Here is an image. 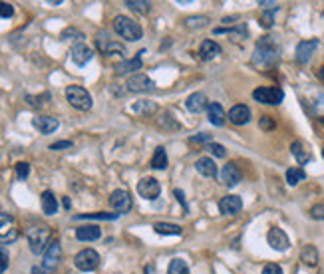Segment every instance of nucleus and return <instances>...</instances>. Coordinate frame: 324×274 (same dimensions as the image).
I'll use <instances>...</instances> for the list:
<instances>
[{
	"label": "nucleus",
	"mask_w": 324,
	"mask_h": 274,
	"mask_svg": "<svg viewBox=\"0 0 324 274\" xmlns=\"http://www.w3.org/2000/svg\"><path fill=\"white\" fill-rule=\"evenodd\" d=\"M185 106L191 114H201V112H205L209 108L207 95L203 91H195V93H191L185 99Z\"/></svg>",
	"instance_id": "16"
},
{
	"label": "nucleus",
	"mask_w": 324,
	"mask_h": 274,
	"mask_svg": "<svg viewBox=\"0 0 324 274\" xmlns=\"http://www.w3.org/2000/svg\"><path fill=\"white\" fill-rule=\"evenodd\" d=\"M253 97H255L258 104H267V106H278L282 99H284V91L280 88H256L253 91Z\"/></svg>",
	"instance_id": "6"
},
{
	"label": "nucleus",
	"mask_w": 324,
	"mask_h": 274,
	"mask_svg": "<svg viewBox=\"0 0 324 274\" xmlns=\"http://www.w3.org/2000/svg\"><path fill=\"white\" fill-rule=\"evenodd\" d=\"M60 256H62V247H60V241H52L48 245L46 252H44V262H42V268L48 274H52L56 270L58 262H60Z\"/></svg>",
	"instance_id": "9"
},
{
	"label": "nucleus",
	"mask_w": 324,
	"mask_h": 274,
	"mask_svg": "<svg viewBox=\"0 0 324 274\" xmlns=\"http://www.w3.org/2000/svg\"><path fill=\"white\" fill-rule=\"evenodd\" d=\"M119 215L117 213H84L76 215V219H93V221H114Z\"/></svg>",
	"instance_id": "32"
},
{
	"label": "nucleus",
	"mask_w": 324,
	"mask_h": 274,
	"mask_svg": "<svg viewBox=\"0 0 324 274\" xmlns=\"http://www.w3.org/2000/svg\"><path fill=\"white\" fill-rule=\"evenodd\" d=\"M138 193L139 197L147 199V201H155L161 193V185L155 177H143L141 181L138 183Z\"/></svg>",
	"instance_id": "8"
},
{
	"label": "nucleus",
	"mask_w": 324,
	"mask_h": 274,
	"mask_svg": "<svg viewBox=\"0 0 324 274\" xmlns=\"http://www.w3.org/2000/svg\"><path fill=\"white\" fill-rule=\"evenodd\" d=\"M28 245H30V251L34 254H42L46 252L48 245L52 243L50 241V227H32L28 230Z\"/></svg>",
	"instance_id": "3"
},
{
	"label": "nucleus",
	"mask_w": 324,
	"mask_h": 274,
	"mask_svg": "<svg viewBox=\"0 0 324 274\" xmlns=\"http://www.w3.org/2000/svg\"><path fill=\"white\" fill-rule=\"evenodd\" d=\"M100 236H102V230L98 225H84L76 228V238L82 243H92V241H98Z\"/></svg>",
	"instance_id": "18"
},
{
	"label": "nucleus",
	"mask_w": 324,
	"mask_h": 274,
	"mask_svg": "<svg viewBox=\"0 0 324 274\" xmlns=\"http://www.w3.org/2000/svg\"><path fill=\"white\" fill-rule=\"evenodd\" d=\"M32 125H34L40 133L50 135V133H54V131L58 129L60 121H58L56 117H52V115H36V117L32 119Z\"/></svg>",
	"instance_id": "12"
},
{
	"label": "nucleus",
	"mask_w": 324,
	"mask_h": 274,
	"mask_svg": "<svg viewBox=\"0 0 324 274\" xmlns=\"http://www.w3.org/2000/svg\"><path fill=\"white\" fill-rule=\"evenodd\" d=\"M32 274H40V270H38V268H32Z\"/></svg>",
	"instance_id": "51"
},
{
	"label": "nucleus",
	"mask_w": 324,
	"mask_h": 274,
	"mask_svg": "<svg viewBox=\"0 0 324 274\" xmlns=\"http://www.w3.org/2000/svg\"><path fill=\"white\" fill-rule=\"evenodd\" d=\"M153 110H155V106L149 104V101H141V104L134 106V112H138V114H147V112H153Z\"/></svg>",
	"instance_id": "40"
},
{
	"label": "nucleus",
	"mask_w": 324,
	"mask_h": 274,
	"mask_svg": "<svg viewBox=\"0 0 324 274\" xmlns=\"http://www.w3.org/2000/svg\"><path fill=\"white\" fill-rule=\"evenodd\" d=\"M114 30L117 36H121L127 42H136L143 38V28L129 16H116L114 18Z\"/></svg>",
	"instance_id": "1"
},
{
	"label": "nucleus",
	"mask_w": 324,
	"mask_h": 274,
	"mask_svg": "<svg viewBox=\"0 0 324 274\" xmlns=\"http://www.w3.org/2000/svg\"><path fill=\"white\" fill-rule=\"evenodd\" d=\"M74 264H76L78 270H84V272L95 270L98 264H100V254L93 251V249H84V251H80L76 254Z\"/></svg>",
	"instance_id": "5"
},
{
	"label": "nucleus",
	"mask_w": 324,
	"mask_h": 274,
	"mask_svg": "<svg viewBox=\"0 0 324 274\" xmlns=\"http://www.w3.org/2000/svg\"><path fill=\"white\" fill-rule=\"evenodd\" d=\"M72 147V141H68V139H64V141H56V143H52L50 145V149L52 151H64V149H70Z\"/></svg>",
	"instance_id": "41"
},
{
	"label": "nucleus",
	"mask_w": 324,
	"mask_h": 274,
	"mask_svg": "<svg viewBox=\"0 0 324 274\" xmlns=\"http://www.w3.org/2000/svg\"><path fill=\"white\" fill-rule=\"evenodd\" d=\"M151 167H153V169H159V171H163V169L167 167V153H165V147H157V149L153 151Z\"/></svg>",
	"instance_id": "30"
},
{
	"label": "nucleus",
	"mask_w": 324,
	"mask_h": 274,
	"mask_svg": "<svg viewBox=\"0 0 324 274\" xmlns=\"http://www.w3.org/2000/svg\"><path fill=\"white\" fill-rule=\"evenodd\" d=\"M207 117L209 121L213 123V125H217V127H223L225 125V110H223V106L221 104H217V101H211L207 108Z\"/></svg>",
	"instance_id": "20"
},
{
	"label": "nucleus",
	"mask_w": 324,
	"mask_h": 274,
	"mask_svg": "<svg viewBox=\"0 0 324 274\" xmlns=\"http://www.w3.org/2000/svg\"><path fill=\"white\" fill-rule=\"evenodd\" d=\"M125 6H127L129 10H134V12L147 14V12H149V8H151V2H147V0H127V2H125Z\"/></svg>",
	"instance_id": "33"
},
{
	"label": "nucleus",
	"mask_w": 324,
	"mask_h": 274,
	"mask_svg": "<svg viewBox=\"0 0 324 274\" xmlns=\"http://www.w3.org/2000/svg\"><path fill=\"white\" fill-rule=\"evenodd\" d=\"M267 243L271 245V249H275V251H286L288 247H290V241H288V236H286V232L282 230V228L278 227H273L269 230V234H267Z\"/></svg>",
	"instance_id": "10"
},
{
	"label": "nucleus",
	"mask_w": 324,
	"mask_h": 274,
	"mask_svg": "<svg viewBox=\"0 0 324 274\" xmlns=\"http://www.w3.org/2000/svg\"><path fill=\"white\" fill-rule=\"evenodd\" d=\"M14 14V6L10 2H0V18H10Z\"/></svg>",
	"instance_id": "38"
},
{
	"label": "nucleus",
	"mask_w": 324,
	"mask_h": 274,
	"mask_svg": "<svg viewBox=\"0 0 324 274\" xmlns=\"http://www.w3.org/2000/svg\"><path fill=\"white\" fill-rule=\"evenodd\" d=\"M98 48L106 54V56H114V54H119V56H123L125 54V48L121 44H117V42H112V40H106V44H102V42H98Z\"/></svg>",
	"instance_id": "28"
},
{
	"label": "nucleus",
	"mask_w": 324,
	"mask_h": 274,
	"mask_svg": "<svg viewBox=\"0 0 324 274\" xmlns=\"http://www.w3.org/2000/svg\"><path fill=\"white\" fill-rule=\"evenodd\" d=\"M66 99L70 101L72 108H76L80 112H88V110H92L93 106L90 91L86 88H82V86H68L66 88Z\"/></svg>",
	"instance_id": "2"
},
{
	"label": "nucleus",
	"mask_w": 324,
	"mask_h": 274,
	"mask_svg": "<svg viewBox=\"0 0 324 274\" xmlns=\"http://www.w3.org/2000/svg\"><path fill=\"white\" fill-rule=\"evenodd\" d=\"M227 117L235 125H245V123L251 121V110L245 104H237V106H233L231 110H229Z\"/></svg>",
	"instance_id": "15"
},
{
	"label": "nucleus",
	"mask_w": 324,
	"mask_h": 274,
	"mask_svg": "<svg viewBox=\"0 0 324 274\" xmlns=\"http://www.w3.org/2000/svg\"><path fill=\"white\" fill-rule=\"evenodd\" d=\"M310 217H312V219H320V221H324V203L312 207V209H310Z\"/></svg>",
	"instance_id": "42"
},
{
	"label": "nucleus",
	"mask_w": 324,
	"mask_h": 274,
	"mask_svg": "<svg viewBox=\"0 0 324 274\" xmlns=\"http://www.w3.org/2000/svg\"><path fill=\"white\" fill-rule=\"evenodd\" d=\"M318 78H320V82H324V66L318 70Z\"/></svg>",
	"instance_id": "49"
},
{
	"label": "nucleus",
	"mask_w": 324,
	"mask_h": 274,
	"mask_svg": "<svg viewBox=\"0 0 324 274\" xmlns=\"http://www.w3.org/2000/svg\"><path fill=\"white\" fill-rule=\"evenodd\" d=\"M30 175V165L26 163V161H20V163H16V177L20 179V181H24L26 177Z\"/></svg>",
	"instance_id": "35"
},
{
	"label": "nucleus",
	"mask_w": 324,
	"mask_h": 274,
	"mask_svg": "<svg viewBox=\"0 0 324 274\" xmlns=\"http://www.w3.org/2000/svg\"><path fill=\"white\" fill-rule=\"evenodd\" d=\"M263 274H282V268L278 264H275V262H271V264H267L263 268Z\"/></svg>",
	"instance_id": "44"
},
{
	"label": "nucleus",
	"mask_w": 324,
	"mask_h": 274,
	"mask_svg": "<svg viewBox=\"0 0 324 274\" xmlns=\"http://www.w3.org/2000/svg\"><path fill=\"white\" fill-rule=\"evenodd\" d=\"M221 181L225 183L227 187H235V185L241 183V171H239V167H237L235 163H227V165L223 167V171H221Z\"/></svg>",
	"instance_id": "19"
},
{
	"label": "nucleus",
	"mask_w": 324,
	"mask_h": 274,
	"mask_svg": "<svg viewBox=\"0 0 324 274\" xmlns=\"http://www.w3.org/2000/svg\"><path fill=\"white\" fill-rule=\"evenodd\" d=\"M243 209V199L239 195H227L219 201V211L223 215H237Z\"/></svg>",
	"instance_id": "17"
},
{
	"label": "nucleus",
	"mask_w": 324,
	"mask_h": 274,
	"mask_svg": "<svg viewBox=\"0 0 324 274\" xmlns=\"http://www.w3.org/2000/svg\"><path fill=\"white\" fill-rule=\"evenodd\" d=\"M127 90L129 91H138V93H143V91H151L153 90V82L145 76V74H134L129 80H127Z\"/></svg>",
	"instance_id": "14"
},
{
	"label": "nucleus",
	"mask_w": 324,
	"mask_h": 274,
	"mask_svg": "<svg viewBox=\"0 0 324 274\" xmlns=\"http://www.w3.org/2000/svg\"><path fill=\"white\" fill-rule=\"evenodd\" d=\"M195 169L203 175V177H209V179H215L217 177V165L211 157H201V159L195 163Z\"/></svg>",
	"instance_id": "22"
},
{
	"label": "nucleus",
	"mask_w": 324,
	"mask_h": 274,
	"mask_svg": "<svg viewBox=\"0 0 324 274\" xmlns=\"http://www.w3.org/2000/svg\"><path fill=\"white\" fill-rule=\"evenodd\" d=\"M219 54H221V46L213 42V40H203L199 46V58L201 60H213Z\"/></svg>",
	"instance_id": "24"
},
{
	"label": "nucleus",
	"mask_w": 324,
	"mask_h": 274,
	"mask_svg": "<svg viewBox=\"0 0 324 274\" xmlns=\"http://www.w3.org/2000/svg\"><path fill=\"white\" fill-rule=\"evenodd\" d=\"M110 205L116 211L117 215H123V213H129L132 207H134V201H132V195L125 191V189H117L112 193L110 197Z\"/></svg>",
	"instance_id": "7"
},
{
	"label": "nucleus",
	"mask_w": 324,
	"mask_h": 274,
	"mask_svg": "<svg viewBox=\"0 0 324 274\" xmlns=\"http://www.w3.org/2000/svg\"><path fill=\"white\" fill-rule=\"evenodd\" d=\"M322 155H324V149H322Z\"/></svg>",
	"instance_id": "52"
},
{
	"label": "nucleus",
	"mask_w": 324,
	"mask_h": 274,
	"mask_svg": "<svg viewBox=\"0 0 324 274\" xmlns=\"http://www.w3.org/2000/svg\"><path fill=\"white\" fill-rule=\"evenodd\" d=\"M18 238V230L16 228H10L6 234H0V245H10Z\"/></svg>",
	"instance_id": "36"
},
{
	"label": "nucleus",
	"mask_w": 324,
	"mask_h": 274,
	"mask_svg": "<svg viewBox=\"0 0 324 274\" xmlns=\"http://www.w3.org/2000/svg\"><path fill=\"white\" fill-rule=\"evenodd\" d=\"M290 151H293V155H295V159L299 161L301 165H306L308 161L312 159V155H310V151L306 149V145H304L302 141H295V143L290 145Z\"/></svg>",
	"instance_id": "25"
},
{
	"label": "nucleus",
	"mask_w": 324,
	"mask_h": 274,
	"mask_svg": "<svg viewBox=\"0 0 324 274\" xmlns=\"http://www.w3.org/2000/svg\"><path fill=\"white\" fill-rule=\"evenodd\" d=\"M189 143H211V135L209 133H199V135H191L189 137Z\"/></svg>",
	"instance_id": "43"
},
{
	"label": "nucleus",
	"mask_w": 324,
	"mask_h": 274,
	"mask_svg": "<svg viewBox=\"0 0 324 274\" xmlns=\"http://www.w3.org/2000/svg\"><path fill=\"white\" fill-rule=\"evenodd\" d=\"M301 260L306 266H314L318 262V249L314 245H306L301 251Z\"/></svg>",
	"instance_id": "26"
},
{
	"label": "nucleus",
	"mask_w": 324,
	"mask_h": 274,
	"mask_svg": "<svg viewBox=\"0 0 324 274\" xmlns=\"http://www.w3.org/2000/svg\"><path fill=\"white\" fill-rule=\"evenodd\" d=\"M273 24H275V20H273V14H271V12H265V14L261 16V26H263V28H271Z\"/></svg>",
	"instance_id": "45"
},
{
	"label": "nucleus",
	"mask_w": 324,
	"mask_h": 274,
	"mask_svg": "<svg viewBox=\"0 0 324 274\" xmlns=\"http://www.w3.org/2000/svg\"><path fill=\"white\" fill-rule=\"evenodd\" d=\"M153 230L157 234H173V236H179L183 232V228L179 227V225H173V223H155Z\"/></svg>",
	"instance_id": "27"
},
{
	"label": "nucleus",
	"mask_w": 324,
	"mask_h": 274,
	"mask_svg": "<svg viewBox=\"0 0 324 274\" xmlns=\"http://www.w3.org/2000/svg\"><path fill=\"white\" fill-rule=\"evenodd\" d=\"M278 58V48L271 38H263L255 50V62L261 64H275Z\"/></svg>",
	"instance_id": "4"
},
{
	"label": "nucleus",
	"mask_w": 324,
	"mask_h": 274,
	"mask_svg": "<svg viewBox=\"0 0 324 274\" xmlns=\"http://www.w3.org/2000/svg\"><path fill=\"white\" fill-rule=\"evenodd\" d=\"M306 179V173H304V169L302 167H290V169H286V183L288 185H299L301 181Z\"/></svg>",
	"instance_id": "29"
},
{
	"label": "nucleus",
	"mask_w": 324,
	"mask_h": 274,
	"mask_svg": "<svg viewBox=\"0 0 324 274\" xmlns=\"http://www.w3.org/2000/svg\"><path fill=\"white\" fill-rule=\"evenodd\" d=\"M167 274H189V266H187V262L183 258H173L169 262Z\"/></svg>",
	"instance_id": "31"
},
{
	"label": "nucleus",
	"mask_w": 324,
	"mask_h": 274,
	"mask_svg": "<svg viewBox=\"0 0 324 274\" xmlns=\"http://www.w3.org/2000/svg\"><path fill=\"white\" fill-rule=\"evenodd\" d=\"M141 66H143L141 58H139V56H136V58H132V60H123V62L116 64V66H114V70H116L117 76H123V74L138 72V70H141Z\"/></svg>",
	"instance_id": "23"
},
{
	"label": "nucleus",
	"mask_w": 324,
	"mask_h": 274,
	"mask_svg": "<svg viewBox=\"0 0 324 274\" xmlns=\"http://www.w3.org/2000/svg\"><path fill=\"white\" fill-rule=\"evenodd\" d=\"M258 127L265 129V131H271V129H275V119L269 117V115H263L261 121H258Z\"/></svg>",
	"instance_id": "37"
},
{
	"label": "nucleus",
	"mask_w": 324,
	"mask_h": 274,
	"mask_svg": "<svg viewBox=\"0 0 324 274\" xmlns=\"http://www.w3.org/2000/svg\"><path fill=\"white\" fill-rule=\"evenodd\" d=\"M93 58V50L84 42H78V44L72 46V62L76 66H86L90 60Z\"/></svg>",
	"instance_id": "11"
},
{
	"label": "nucleus",
	"mask_w": 324,
	"mask_h": 274,
	"mask_svg": "<svg viewBox=\"0 0 324 274\" xmlns=\"http://www.w3.org/2000/svg\"><path fill=\"white\" fill-rule=\"evenodd\" d=\"M40 203H42L44 215H48V217H52V215L58 213V199H56V195L52 191H44L40 195Z\"/></svg>",
	"instance_id": "21"
},
{
	"label": "nucleus",
	"mask_w": 324,
	"mask_h": 274,
	"mask_svg": "<svg viewBox=\"0 0 324 274\" xmlns=\"http://www.w3.org/2000/svg\"><path fill=\"white\" fill-rule=\"evenodd\" d=\"M6 268H8V254L4 251H0V274H4Z\"/></svg>",
	"instance_id": "46"
},
{
	"label": "nucleus",
	"mask_w": 324,
	"mask_h": 274,
	"mask_svg": "<svg viewBox=\"0 0 324 274\" xmlns=\"http://www.w3.org/2000/svg\"><path fill=\"white\" fill-rule=\"evenodd\" d=\"M70 205H72V203H70V199L68 197H64V209H70Z\"/></svg>",
	"instance_id": "50"
},
{
	"label": "nucleus",
	"mask_w": 324,
	"mask_h": 274,
	"mask_svg": "<svg viewBox=\"0 0 324 274\" xmlns=\"http://www.w3.org/2000/svg\"><path fill=\"white\" fill-rule=\"evenodd\" d=\"M14 221V217L12 215H8V213H0V228L6 227V225H10Z\"/></svg>",
	"instance_id": "47"
},
{
	"label": "nucleus",
	"mask_w": 324,
	"mask_h": 274,
	"mask_svg": "<svg viewBox=\"0 0 324 274\" xmlns=\"http://www.w3.org/2000/svg\"><path fill=\"white\" fill-rule=\"evenodd\" d=\"M173 193H175V197H177V201H179L181 205L185 207V211H187V203H185V195H183V191H181V189H175Z\"/></svg>",
	"instance_id": "48"
},
{
	"label": "nucleus",
	"mask_w": 324,
	"mask_h": 274,
	"mask_svg": "<svg viewBox=\"0 0 324 274\" xmlns=\"http://www.w3.org/2000/svg\"><path fill=\"white\" fill-rule=\"evenodd\" d=\"M316 48H318V38L302 40L301 44L297 46V54H295L297 62H299V64H306V62L312 58V54H314V50H316Z\"/></svg>",
	"instance_id": "13"
},
{
	"label": "nucleus",
	"mask_w": 324,
	"mask_h": 274,
	"mask_svg": "<svg viewBox=\"0 0 324 274\" xmlns=\"http://www.w3.org/2000/svg\"><path fill=\"white\" fill-rule=\"evenodd\" d=\"M209 22L207 16H189L185 18V26L189 30H197V28H205Z\"/></svg>",
	"instance_id": "34"
},
{
	"label": "nucleus",
	"mask_w": 324,
	"mask_h": 274,
	"mask_svg": "<svg viewBox=\"0 0 324 274\" xmlns=\"http://www.w3.org/2000/svg\"><path fill=\"white\" fill-rule=\"evenodd\" d=\"M209 149H211V153H213L215 157H225V155H227V149H225L221 143H209Z\"/></svg>",
	"instance_id": "39"
}]
</instances>
